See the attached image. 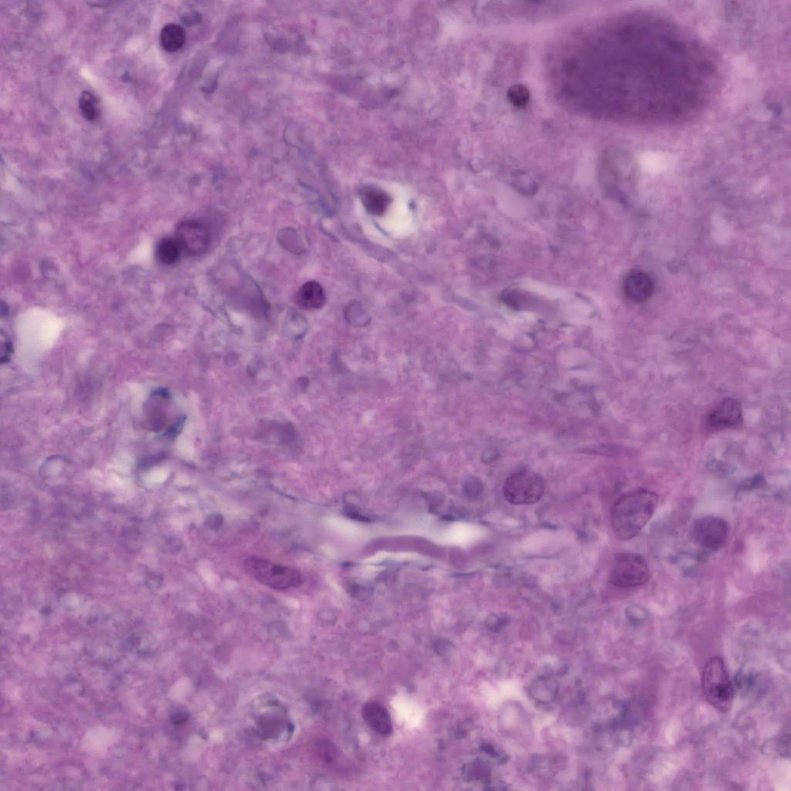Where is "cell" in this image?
Segmentation results:
<instances>
[{
  "label": "cell",
  "instance_id": "12",
  "mask_svg": "<svg viewBox=\"0 0 791 791\" xmlns=\"http://www.w3.org/2000/svg\"><path fill=\"white\" fill-rule=\"evenodd\" d=\"M296 303L305 310H319L326 303L323 287L317 282H309L301 287L296 295Z\"/></svg>",
  "mask_w": 791,
  "mask_h": 791
},
{
  "label": "cell",
  "instance_id": "24",
  "mask_svg": "<svg viewBox=\"0 0 791 791\" xmlns=\"http://www.w3.org/2000/svg\"><path fill=\"white\" fill-rule=\"evenodd\" d=\"M319 753L326 761H333L337 757V750L333 744L328 742H323L319 746Z\"/></svg>",
  "mask_w": 791,
  "mask_h": 791
},
{
  "label": "cell",
  "instance_id": "26",
  "mask_svg": "<svg viewBox=\"0 0 791 791\" xmlns=\"http://www.w3.org/2000/svg\"><path fill=\"white\" fill-rule=\"evenodd\" d=\"M452 644L449 641L445 639H439L435 644V649L438 654L445 655L449 652L451 648Z\"/></svg>",
  "mask_w": 791,
  "mask_h": 791
},
{
  "label": "cell",
  "instance_id": "19",
  "mask_svg": "<svg viewBox=\"0 0 791 791\" xmlns=\"http://www.w3.org/2000/svg\"><path fill=\"white\" fill-rule=\"evenodd\" d=\"M346 320L353 326H364L369 323V319L359 304L352 303L345 312Z\"/></svg>",
  "mask_w": 791,
  "mask_h": 791
},
{
  "label": "cell",
  "instance_id": "1",
  "mask_svg": "<svg viewBox=\"0 0 791 791\" xmlns=\"http://www.w3.org/2000/svg\"><path fill=\"white\" fill-rule=\"evenodd\" d=\"M659 496L646 489L622 495L616 502L612 513L614 534L621 541L638 536L654 515Z\"/></svg>",
  "mask_w": 791,
  "mask_h": 791
},
{
  "label": "cell",
  "instance_id": "22",
  "mask_svg": "<svg viewBox=\"0 0 791 791\" xmlns=\"http://www.w3.org/2000/svg\"><path fill=\"white\" fill-rule=\"evenodd\" d=\"M507 623L508 620L506 618L493 614L490 615L486 619V625L490 631L497 633L500 632L507 625Z\"/></svg>",
  "mask_w": 791,
  "mask_h": 791
},
{
  "label": "cell",
  "instance_id": "15",
  "mask_svg": "<svg viewBox=\"0 0 791 791\" xmlns=\"http://www.w3.org/2000/svg\"><path fill=\"white\" fill-rule=\"evenodd\" d=\"M491 768L481 760H475L462 769V775L466 781H481L486 785L491 782Z\"/></svg>",
  "mask_w": 791,
  "mask_h": 791
},
{
  "label": "cell",
  "instance_id": "7",
  "mask_svg": "<svg viewBox=\"0 0 791 791\" xmlns=\"http://www.w3.org/2000/svg\"><path fill=\"white\" fill-rule=\"evenodd\" d=\"M729 534V526L722 518L705 516L695 521L692 536L696 542L705 549L717 551L722 548Z\"/></svg>",
  "mask_w": 791,
  "mask_h": 791
},
{
  "label": "cell",
  "instance_id": "13",
  "mask_svg": "<svg viewBox=\"0 0 791 791\" xmlns=\"http://www.w3.org/2000/svg\"><path fill=\"white\" fill-rule=\"evenodd\" d=\"M360 195L364 207L369 214L381 216L387 211L390 197L380 189L373 186L363 188Z\"/></svg>",
  "mask_w": 791,
  "mask_h": 791
},
{
  "label": "cell",
  "instance_id": "21",
  "mask_svg": "<svg viewBox=\"0 0 791 791\" xmlns=\"http://www.w3.org/2000/svg\"><path fill=\"white\" fill-rule=\"evenodd\" d=\"M765 746L767 747H773L774 755L786 757V754L789 755L790 753V737H783L776 741L768 742V743L765 744Z\"/></svg>",
  "mask_w": 791,
  "mask_h": 791
},
{
  "label": "cell",
  "instance_id": "20",
  "mask_svg": "<svg viewBox=\"0 0 791 791\" xmlns=\"http://www.w3.org/2000/svg\"><path fill=\"white\" fill-rule=\"evenodd\" d=\"M463 490L468 499H477L483 492L482 482L478 478H468L464 483Z\"/></svg>",
  "mask_w": 791,
  "mask_h": 791
},
{
  "label": "cell",
  "instance_id": "10",
  "mask_svg": "<svg viewBox=\"0 0 791 791\" xmlns=\"http://www.w3.org/2000/svg\"><path fill=\"white\" fill-rule=\"evenodd\" d=\"M362 716L367 724L382 736L393 733V725L388 710L379 703L369 702L363 707Z\"/></svg>",
  "mask_w": 791,
  "mask_h": 791
},
{
  "label": "cell",
  "instance_id": "4",
  "mask_svg": "<svg viewBox=\"0 0 791 791\" xmlns=\"http://www.w3.org/2000/svg\"><path fill=\"white\" fill-rule=\"evenodd\" d=\"M545 491V483L541 476L522 469L510 476L503 487L505 499L513 505H533L540 501Z\"/></svg>",
  "mask_w": 791,
  "mask_h": 791
},
{
  "label": "cell",
  "instance_id": "6",
  "mask_svg": "<svg viewBox=\"0 0 791 791\" xmlns=\"http://www.w3.org/2000/svg\"><path fill=\"white\" fill-rule=\"evenodd\" d=\"M177 240L183 253L190 256H200L206 253L211 247L212 237L208 228L197 221L182 222L176 231Z\"/></svg>",
  "mask_w": 791,
  "mask_h": 791
},
{
  "label": "cell",
  "instance_id": "9",
  "mask_svg": "<svg viewBox=\"0 0 791 791\" xmlns=\"http://www.w3.org/2000/svg\"><path fill=\"white\" fill-rule=\"evenodd\" d=\"M626 298L631 302L640 304L646 302L655 290L653 279L647 273L634 271L626 276L623 284Z\"/></svg>",
  "mask_w": 791,
  "mask_h": 791
},
{
  "label": "cell",
  "instance_id": "18",
  "mask_svg": "<svg viewBox=\"0 0 791 791\" xmlns=\"http://www.w3.org/2000/svg\"><path fill=\"white\" fill-rule=\"evenodd\" d=\"M508 99L516 109H524L528 106L530 99L529 89L522 85H515L508 90Z\"/></svg>",
  "mask_w": 791,
  "mask_h": 791
},
{
  "label": "cell",
  "instance_id": "8",
  "mask_svg": "<svg viewBox=\"0 0 791 791\" xmlns=\"http://www.w3.org/2000/svg\"><path fill=\"white\" fill-rule=\"evenodd\" d=\"M743 422V410L741 404L735 399L728 398L720 402L707 416L706 424L711 429H725L735 428Z\"/></svg>",
  "mask_w": 791,
  "mask_h": 791
},
{
  "label": "cell",
  "instance_id": "14",
  "mask_svg": "<svg viewBox=\"0 0 791 791\" xmlns=\"http://www.w3.org/2000/svg\"><path fill=\"white\" fill-rule=\"evenodd\" d=\"M160 45L167 52H177L186 43V34L183 27L175 24L166 25L160 33Z\"/></svg>",
  "mask_w": 791,
  "mask_h": 791
},
{
  "label": "cell",
  "instance_id": "27",
  "mask_svg": "<svg viewBox=\"0 0 791 791\" xmlns=\"http://www.w3.org/2000/svg\"><path fill=\"white\" fill-rule=\"evenodd\" d=\"M12 353V345L10 342H6L3 349V354L1 362H7L10 360V355Z\"/></svg>",
  "mask_w": 791,
  "mask_h": 791
},
{
  "label": "cell",
  "instance_id": "3",
  "mask_svg": "<svg viewBox=\"0 0 791 791\" xmlns=\"http://www.w3.org/2000/svg\"><path fill=\"white\" fill-rule=\"evenodd\" d=\"M244 568L257 582L273 590L295 589L303 582L302 574L297 569L257 557L245 559Z\"/></svg>",
  "mask_w": 791,
  "mask_h": 791
},
{
  "label": "cell",
  "instance_id": "5",
  "mask_svg": "<svg viewBox=\"0 0 791 791\" xmlns=\"http://www.w3.org/2000/svg\"><path fill=\"white\" fill-rule=\"evenodd\" d=\"M650 571L646 559L633 552H623L615 558L610 574L612 584L621 588H632L646 584Z\"/></svg>",
  "mask_w": 791,
  "mask_h": 791
},
{
  "label": "cell",
  "instance_id": "16",
  "mask_svg": "<svg viewBox=\"0 0 791 791\" xmlns=\"http://www.w3.org/2000/svg\"><path fill=\"white\" fill-rule=\"evenodd\" d=\"M183 253L179 244L175 238H167L158 245L157 255L159 261L166 265L177 263Z\"/></svg>",
  "mask_w": 791,
  "mask_h": 791
},
{
  "label": "cell",
  "instance_id": "11",
  "mask_svg": "<svg viewBox=\"0 0 791 791\" xmlns=\"http://www.w3.org/2000/svg\"><path fill=\"white\" fill-rule=\"evenodd\" d=\"M559 685L555 678L551 676H541L531 683L529 688V694L532 698L541 705L552 704L558 696Z\"/></svg>",
  "mask_w": 791,
  "mask_h": 791
},
{
  "label": "cell",
  "instance_id": "25",
  "mask_svg": "<svg viewBox=\"0 0 791 791\" xmlns=\"http://www.w3.org/2000/svg\"><path fill=\"white\" fill-rule=\"evenodd\" d=\"M445 500L443 494L438 492L431 493L426 496V501L431 508L438 507L440 503H442Z\"/></svg>",
  "mask_w": 791,
  "mask_h": 791
},
{
  "label": "cell",
  "instance_id": "2",
  "mask_svg": "<svg viewBox=\"0 0 791 791\" xmlns=\"http://www.w3.org/2000/svg\"><path fill=\"white\" fill-rule=\"evenodd\" d=\"M704 696L713 707L722 712L731 710L735 688L723 659L712 657L707 662L703 673Z\"/></svg>",
  "mask_w": 791,
  "mask_h": 791
},
{
  "label": "cell",
  "instance_id": "17",
  "mask_svg": "<svg viewBox=\"0 0 791 791\" xmlns=\"http://www.w3.org/2000/svg\"><path fill=\"white\" fill-rule=\"evenodd\" d=\"M81 113L88 121H95L99 117V104L94 95L89 92H83L79 99Z\"/></svg>",
  "mask_w": 791,
  "mask_h": 791
},
{
  "label": "cell",
  "instance_id": "23",
  "mask_svg": "<svg viewBox=\"0 0 791 791\" xmlns=\"http://www.w3.org/2000/svg\"><path fill=\"white\" fill-rule=\"evenodd\" d=\"M349 592L352 597L358 600H366L371 595L370 588L360 584H354L350 586Z\"/></svg>",
  "mask_w": 791,
  "mask_h": 791
}]
</instances>
